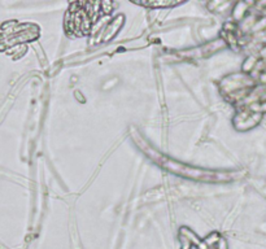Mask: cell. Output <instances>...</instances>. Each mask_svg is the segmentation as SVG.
Here are the masks:
<instances>
[{
	"label": "cell",
	"mask_w": 266,
	"mask_h": 249,
	"mask_svg": "<svg viewBox=\"0 0 266 249\" xmlns=\"http://www.w3.org/2000/svg\"><path fill=\"white\" fill-rule=\"evenodd\" d=\"M260 55H261V57H264V59H266V46L264 47L263 49H261V52H260Z\"/></svg>",
	"instance_id": "9"
},
{
	"label": "cell",
	"mask_w": 266,
	"mask_h": 249,
	"mask_svg": "<svg viewBox=\"0 0 266 249\" xmlns=\"http://www.w3.org/2000/svg\"><path fill=\"white\" fill-rule=\"evenodd\" d=\"M144 7H152V8H166V7H173L177 5L178 3L174 1H152V3H139Z\"/></svg>",
	"instance_id": "5"
},
{
	"label": "cell",
	"mask_w": 266,
	"mask_h": 249,
	"mask_svg": "<svg viewBox=\"0 0 266 249\" xmlns=\"http://www.w3.org/2000/svg\"><path fill=\"white\" fill-rule=\"evenodd\" d=\"M266 30V16H264L261 20H257V22L255 23V26L252 27V31L257 33V31H264Z\"/></svg>",
	"instance_id": "6"
},
{
	"label": "cell",
	"mask_w": 266,
	"mask_h": 249,
	"mask_svg": "<svg viewBox=\"0 0 266 249\" xmlns=\"http://www.w3.org/2000/svg\"><path fill=\"white\" fill-rule=\"evenodd\" d=\"M257 64H259V60H257L256 56H250L243 64V73L253 72L255 68L257 66Z\"/></svg>",
	"instance_id": "4"
},
{
	"label": "cell",
	"mask_w": 266,
	"mask_h": 249,
	"mask_svg": "<svg viewBox=\"0 0 266 249\" xmlns=\"http://www.w3.org/2000/svg\"><path fill=\"white\" fill-rule=\"evenodd\" d=\"M216 247H217V249H229V246H227V242L225 239H222V238H221L220 242H218V244Z\"/></svg>",
	"instance_id": "7"
},
{
	"label": "cell",
	"mask_w": 266,
	"mask_h": 249,
	"mask_svg": "<svg viewBox=\"0 0 266 249\" xmlns=\"http://www.w3.org/2000/svg\"><path fill=\"white\" fill-rule=\"evenodd\" d=\"M259 79L263 85H266V73H261V76L259 77Z\"/></svg>",
	"instance_id": "8"
},
{
	"label": "cell",
	"mask_w": 266,
	"mask_h": 249,
	"mask_svg": "<svg viewBox=\"0 0 266 249\" xmlns=\"http://www.w3.org/2000/svg\"><path fill=\"white\" fill-rule=\"evenodd\" d=\"M144 153L147 154L148 157L154 160L157 164L162 165L166 170L171 171V173L177 174V175H182V177L187 178H194V179H200V180H226L229 177H226L227 174H221V173H214V171H207L203 169H197V167L187 166V165L177 162L174 160L165 157L162 154L158 153L157 151H154L153 148L148 147L143 149Z\"/></svg>",
	"instance_id": "1"
},
{
	"label": "cell",
	"mask_w": 266,
	"mask_h": 249,
	"mask_svg": "<svg viewBox=\"0 0 266 249\" xmlns=\"http://www.w3.org/2000/svg\"><path fill=\"white\" fill-rule=\"evenodd\" d=\"M122 23H124V16H117L115 20H112L111 22L105 26L104 33H103V42H108L119 33V30L121 29Z\"/></svg>",
	"instance_id": "2"
},
{
	"label": "cell",
	"mask_w": 266,
	"mask_h": 249,
	"mask_svg": "<svg viewBox=\"0 0 266 249\" xmlns=\"http://www.w3.org/2000/svg\"><path fill=\"white\" fill-rule=\"evenodd\" d=\"M251 3H244V1H240L235 5V8L233 9V17L235 21H242L244 20V17L247 16V12L250 9Z\"/></svg>",
	"instance_id": "3"
}]
</instances>
